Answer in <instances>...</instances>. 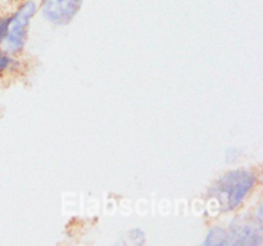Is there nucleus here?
I'll return each mask as SVG.
<instances>
[{"label": "nucleus", "instance_id": "nucleus-1", "mask_svg": "<svg viewBox=\"0 0 263 246\" xmlns=\"http://www.w3.org/2000/svg\"><path fill=\"white\" fill-rule=\"evenodd\" d=\"M256 183V177L246 169H236L223 174L211 189L210 195L221 210L229 212L241 204Z\"/></svg>", "mask_w": 263, "mask_h": 246}, {"label": "nucleus", "instance_id": "nucleus-2", "mask_svg": "<svg viewBox=\"0 0 263 246\" xmlns=\"http://www.w3.org/2000/svg\"><path fill=\"white\" fill-rule=\"evenodd\" d=\"M36 12L35 0H27L23 3L14 15L10 17L9 26H8L7 35H5V43L7 48L12 53L20 51L23 48L26 41V33H27L28 23Z\"/></svg>", "mask_w": 263, "mask_h": 246}, {"label": "nucleus", "instance_id": "nucleus-3", "mask_svg": "<svg viewBox=\"0 0 263 246\" xmlns=\"http://www.w3.org/2000/svg\"><path fill=\"white\" fill-rule=\"evenodd\" d=\"M84 0H43L44 17L57 25H66L79 13Z\"/></svg>", "mask_w": 263, "mask_h": 246}, {"label": "nucleus", "instance_id": "nucleus-4", "mask_svg": "<svg viewBox=\"0 0 263 246\" xmlns=\"http://www.w3.org/2000/svg\"><path fill=\"white\" fill-rule=\"evenodd\" d=\"M259 224L256 225L249 222L234 224L230 232H228V245H261L263 238L262 227Z\"/></svg>", "mask_w": 263, "mask_h": 246}, {"label": "nucleus", "instance_id": "nucleus-5", "mask_svg": "<svg viewBox=\"0 0 263 246\" xmlns=\"http://www.w3.org/2000/svg\"><path fill=\"white\" fill-rule=\"evenodd\" d=\"M204 245H228V231L215 227L210 231Z\"/></svg>", "mask_w": 263, "mask_h": 246}, {"label": "nucleus", "instance_id": "nucleus-6", "mask_svg": "<svg viewBox=\"0 0 263 246\" xmlns=\"http://www.w3.org/2000/svg\"><path fill=\"white\" fill-rule=\"evenodd\" d=\"M10 17H2L0 18V43L4 40L5 35H7L8 26H9Z\"/></svg>", "mask_w": 263, "mask_h": 246}, {"label": "nucleus", "instance_id": "nucleus-7", "mask_svg": "<svg viewBox=\"0 0 263 246\" xmlns=\"http://www.w3.org/2000/svg\"><path fill=\"white\" fill-rule=\"evenodd\" d=\"M9 63H10L9 56H7L5 54H0V72L4 71V69L9 66Z\"/></svg>", "mask_w": 263, "mask_h": 246}]
</instances>
